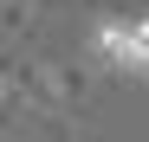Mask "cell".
I'll use <instances>...</instances> for the list:
<instances>
[{
    "mask_svg": "<svg viewBox=\"0 0 149 142\" xmlns=\"http://www.w3.org/2000/svg\"><path fill=\"white\" fill-rule=\"evenodd\" d=\"M91 52L104 58L110 71L149 78V19H104V26L91 32Z\"/></svg>",
    "mask_w": 149,
    "mask_h": 142,
    "instance_id": "cell-1",
    "label": "cell"
},
{
    "mask_svg": "<svg viewBox=\"0 0 149 142\" xmlns=\"http://www.w3.org/2000/svg\"><path fill=\"white\" fill-rule=\"evenodd\" d=\"M0 97H7V78H0Z\"/></svg>",
    "mask_w": 149,
    "mask_h": 142,
    "instance_id": "cell-2",
    "label": "cell"
}]
</instances>
